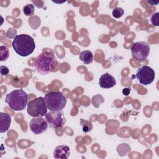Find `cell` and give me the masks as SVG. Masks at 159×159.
Segmentation results:
<instances>
[{
  "mask_svg": "<svg viewBox=\"0 0 159 159\" xmlns=\"http://www.w3.org/2000/svg\"><path fill=\"white\" fill-rule=\"evenodd\" d=\"M12 47L16 53L21 57H27L35 50V43L34 39L27 34L16 35L12 43Z\"/></svg>",
  "mask_w": 159,
  "mask_h": 159,
  "instance_id": "6da1fadb",
  "label": "cell"
},
{
  "mask_svg": "<svg viewBox=\"0 0 159 159\" xmlns=\"http://www.w3.org/2000/svg\"><path fill=\"white\" fill-rule=\"evenodd\" d=\"M5 101L10 108L20 111L25 109L28 104V96L23 89H16L6 95Z\"/></svg>",
  "mask_w": 159,
  "mask_h": 159,
  "instance_id": "7a4b0ae2",
  "label": "cell"
},
{
  "mask_svg": "<svg viewBox=\"0 0 159 159\" xmlns=\"http://www.w3.org/2000/svg\"><path fill=\"white\" fill-rule=\"evenodd\" d=\"M46 106L50 111H60L66 106L67 99L60 91H51L44 96Z\"/></svg>",
  "mask_w": 159,
  "mask_h": 159,
  "instance_id": "3957f363",
  "label": "cell"
},
{
  "mask_svg": "<svg viewBox=\"0 0 159 159\" xmlns=\"http://www.w3.org/2000/svg\"><path fill=\"white\" fill-rule=\"evenodd\" d=\"M35 69L37 72L42 75H47L52 71L53 67L57 61L53 54L45 55L43 53L39 54L36 59Z\"/></svg>",
  "mask_w": 159,
  "mask_h": 159,
  "instance_id": "277c9868",
  "label": "cell"
},
{
  "mask_svg": "<svg viewBox=\"0 0 159 159\" xmlns=\"http://www.w3.org/2000/svg\"><path fill=\"white\" fill-rule=\"evenodd\" d=\"M47 109L44 98L39 97L28 103L27 111L30 116L36 117L45 116Z\"/></svg>",
  "mask_w": 159,
  "mask_h": 159,
  "instance_id": "5b68a950",
  "label": "cell"
},
{
  "mask_svg": "<svg viewBox=\"0 0 159 159\" xmlns=\"http://www.w3.org/2000/svg\"><path fill=\"white\" fill-rule=\"evenodd\" d=\"M150 45L145 42L140 41L134 43L131 47V54L134 58L143 61L148 57L150 53Z\"/></svg>",
  "mask_w": 159,
  "mask_h": 159,
  "instance_id": "8992f818",
  "label": "cell"
},
{
  "mask_svg": "<svg viewBox=\"0 0 159 159\" xmlns=\"http://www.w3.org/2000/svg\"><path fill=\"white\" fill-rule=\"evenodd\" d=\"M155 76L154 70L147 65H144L137 69L135 78L139 81V83L143 85H148L151 84Z\"/></svg>",
  "mask_w": 159,
  "mask_h": 159,
  "instance_id": "52a82bcc",
  "label": "cell"
},
{
  "mask_svg": "<svg viewBox=\"0 0 159 159\" xmlns=\"http://www.w3.org/2000/svg\"><path fill=\"white\" fill-rule=\"evenodd\" d=\"M45 117L49 126L53 129L63 127L66 122V119L61 111H50Z\"/></svg>",
  "mask_w": 159,
  "mask_h": 159,
  "instance_id": "ba28073f",
  "label": "cell"
},
{
  "mask_svg": "<svg viewBox=\"0 0 159 159\" xmlns=\"http://www.w3.org/2000/svg\"><path fill=\"white\" fill-rule=\"evenodd\" d=\"M48 125L46 119L42 117H36L31 119L29 124V127L34 134L38 135L44 132L47 130Z\"/></svg>",
  "mask_w": 159,
  "mask_h": 159,
  "instance_id": "9c48e42d",
  "label": "cell"
},
{
  "mask_svg": "<svg viewBox=\"0 0 159 159\" xmlns=\"http://www.w3.org/2000/svg\"><path fill=\"white\" fill-rule=\"evenodd\" d=\"M99 84L102 88L109 89L114 87L116 84V80L109 73H106L101 76L99 80Z\"/></svg>",
  "mask_w": 159,
  "mask_h": 159,
  "instance_id": "30bf717a",
  "label": "cell"
},
{
  "mask_svg": "<svg viewBox=\"0 0 159 159\" xmlns=\"http://www.w3.org/2000/svg\"><path fill=\"white\" fill-rule=\"evenodd\" d=\"M70 154V147L65 145H58L53 151V157L57 159H66Z\"/></svg>",
  "mask_w": 159,
  "mask_h": 159,
  "instance_id": "8fae6325",
  "label": "cell"
},
{
  "mask_svg": "<svg viewBox=\"0 0 159 159\" xmlns=\"http://www.w3.org/2000/svg\"><path fill=\"white\" fill-rule=\"evenodd\" d=\"M11 123V116L4 112H0V132L4 133L8 130Z\"/></svg>",
  "mask_w": 159,
  "mask_h": 159,
  "instance_id": "7c38bea8",
  "label": "cell"
},
{
  "mask_svg": "<svg viewBox=\"0 0 159 159\" xmlns=\"http://www.w3.org/2000/svg\"><path fill=\"white\" fill-rule=\"evenodd\" d=\"M79 58L84 64L88 65L93 62V53L89 50H84L80 53Z\"/></svg>",
  "mask_w": 159,
  "mask_h": 159,
  "instance_id": "4fadbf2b",
  "label": "cell"
},
{
  "mask_svg": "<svg viewBox=\"0 0 159 159\" xmlns=\"http://www.w3.org/2000/svg\"><path fill=\"white\" fill-rule=\"evenodd\" d=\"M9 57V51L6 46L0 47V61H6Z\"/></svg>",
  "mask_w": 159,
  "mask_h": 159,
  "instance_id": "5bb4252c",
  "label": "cell"
},
{
  "mask_svg": "<svg viewBox=\"0 0 159 159\" xmlns=\"http://www.w3.org/2000/svg\"><path fill=\"white\" fill-rule=\"evenodd\" d=\"M80 124L82 126V130L84 132H88L93 129L92 123L88 120L81 119L80 121Z\"/></svg>",
  "mask_w": 159,
  "mask_h": 159,
  "instance_id": "9a60e30c",
  "label": "cell"
},
{
  "mask_svg": "<svg viewBox=\"0 0 159 159\" xmlns=\"http://www.w3.org/2000/svg\"><path fill=\"white\" fill-rule=\"evenodd\" d=\"M104 99L101 94H96L94 96L91 100L93 105L96 107H99V106L102 102H104Z\"/></svg>",
  "mask_w": 159,
  "mask_h": 159,
  "instance_id": "2e32d148",
  "label": "cell"
},
{
  "mask_svg": "<svg viewBox=\"0 0 159 159\" xmlns=\"http://www.w3.org/2000/svg\"><path fill=\"white\" fill-rule=\"evenodd\" d=\"M23 12L27 16H31L34 14V6L32 4L25 5L23 7Z\"/></svg>",
  "mask_w": 159,
  "mask_h": 159,
  "instance_id": "e0dca14e",
  "label": "cell"
},
{
  "mask_svg": "<svg viewBox=\"0 0 159 159\" xmlns=\"http://www.w3.org/2000/svg\"><path fill=\"white\" fill-rule=\"evenodd\" d=\"M124 11L121 7H115L112 11V16L115 18H120L124 15Z\"/></svg>",
  "mask_w": 159,
  "mask_h": 159,
  "instance_id": "ac0fdd59",
  "label": "cell"
},
{
  "mask_svg": "<svg viewBox=\"0 0 159 159\" xmlns=\"http://www.w3.org/2000/svg\"><path fill=\"white\" fill-rule=\"evenodd\" d=\"M158 16H159L158 12H156V13L152 14V16H151V18H150V21H151V23L152 24V25H155V26L159 25Z\"/></svg>",
  "mask_w": 159,
  "mask_h": 159,
  "instance_id": "d6986e66",
  "label": "cell"
},
{
  "mask_svg": "<svg viewBox=\"0 0 159 159\" xmlns=\"http://www.w3.org/2000/svg\"><path fill=\"white\" fill-rule=\"evenodd\" d=\"M1 75L2 76H7L9 74V68L6 66H0Z\"/></svg>",
  "mask_w": 159,
  "mask_h": 159,
  "instance_id": "ffe728a7",
  "label": "cell"
},
{
  "mask_svg": "<svg viewBox=\"0 0 159 159\" xmlns=\"http://www.w3.org/2000/svg\"><path fill=\"white\" fill-rule=\"evenodd\" d=\"M130 92V88H124L122 90V93L125 96H128Z\"/></svg>",
  "mask_w": 159,
  "mask_h": 159,
  "instance_id": "44dd1931",
  "label": "cell"
}]
</instances>
